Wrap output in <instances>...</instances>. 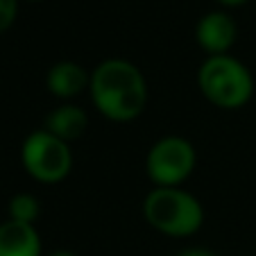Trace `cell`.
Here are the masks:
<instances>
[{"instance_id": "obj_1", "label": "cell", "mask_w": 256, "mask_h": 256, "mask_svg": "<svg viewBox=\"0 0 256 256\" xmlns=\"http://www.w3.org/2000/svg\"><path fill=\"white\" fill-rule=\"evenodd\" d=\"M91 98L102 116L125 122L145 109L148 84L134 64L125 59H106L91 75Z\"/></svg>"}, {"instance_id": "obj_2", "label": "cell", "mask_w": 256, "mask_h": 256, "mask_svg": "<svg viewBox=\"0 0 256 256\" xmlns=\"http://www.w3.org/2000/svg\"><path fill=\"white\" fill-rule=\"evenodd\" d=\"M145 220L168 236H190L202 227L204 211L190 193L179 186H156L143 204Z\"/></svg>"}, {"instance_id": "obj_3", "label": "cell", "mask_w": 256, "mask_h": 256, "mask_svg": "<svg viewBox=\"0 0 256 256\" xmlns=\"http://www.w3.org/2000/svg\"><path fill=\"white\" fill-rule=\"evenodd\" d=\"M200 91L208 102L222 109H238L252 98L254 82L238 59L227 54H213L202 64L198 75Z\"/></svg>"}, {"instance_id": "obj_4", "label": "cell", "mask_w": 256, "mask_h": 256, "mask_svg": "<svg viewBox=\"0 0 256 256\" xmlns=\"http://www.w3.org/2000/svg\"><path fill=\"white\" fill-rule=\"evenodd\" d=\"M23 166L36 182L57 184L72 168L70 148L48 130L34 132L23 143Z\"/></svg>"}, {"instance_id": "obj_5", "label": "cell", "mask_w": 256, "mask_h": 256, "mask_svg": "<svg viewBox=\"0 0 256 256\" xmlns=\"http://www.w3.org/2000/svg\"><path fill=\"white\" fill-rule=\"evenodd\" d=\"M145 166L156 186H179L193 172L195 150L182 136H166L152 145Z\"/></svg>"}, {"instance_id": "obj_6", "label": "cell", "mask_w": 256, "mask_h": 256, "mask_svg": "<svg viewBox=\"0 0 256 256\" xmlns=\"http://www.w3.org/2000/svg\"><path fill=\"white\" fill-rule=\"evenodd\" d=\"M236 41V23L222 12H211L198 25V44L206 52L224 54Z\"/></svg>"}, {"instance_id": "obj_7", "label": "cell", "mask_w": 256, "mask_h": 256, "mask_svg": "<svg viewBox=\"0 0 256 256\" xmlns=\"http://www.w3.org/2000/svg\"><path fill=\"white\" fill-rule=\"evenodd\" d=\"M41 238L34 224L7 220L0 224V256H39Z\"/></svg>"}, {"instance_id": "obj_8", "label": "cell", "mask_w": 256, "mask_h": 256, "mask_svg": "<svg viewBox=\"0 0 256 256\" xmlns=\"http://www.w3.org/2000/svg\"><path fill=\"white\" fill-rule=\"evenodd\" d=\"M91 82L80 64L72 62H62L54 64L48 72V88L52 96L57 98H72L80 96V93L86 88V84Z\"/></svg>"}, {"instance_id": "obj_9", "label": "cell", "mask_w": 256, "mask_h": 256, "mask_svg": "<svg viewBox=\"0 0 256 256\" xmlns=\"http://www.w3.org/2000/svg\"><path fill=\"white\" fill-rule=\"evenodd\" d=\"M88 125V118L86 114L80 109V106H72V104H64L59 109H54L52 114L48 116L46 120V127H48L50 134H54L57 138L62 140H75L84 134Z\"/></svg>"}, {"instance_id": "obj_10", "label": "cell", "mask_w": 256, "mask_h": 256, "mask_svg": "<svg viewBox=\"0 0 256 256\" xmlns=\"http://www.w3.org/2000/svg\"><path fill=\"white\" fill-rule=\"evenodd\" d=\"M39 202L28 193H20L16 198H12L10 202V220L16 222H25V224H34V220L39 218Z\"/></svg>"}, {"instance_id": "obj_11", "label": "cell", "mask_w": 256, "mask_h": 256, "mask_svg": "<svg viewBox=\"0 0 256 256\" xmlns=\"http://www.w3.org/2000/svg\"><path fill=\"white\" fill-rule=\"evenodd\" d=\"M18 0H0V32H5L16 18Z\"/></svg>"}, {"instance_id": "obj_12", "label": "cell", "mask_w": 256, "mask_h": 256, "mask_svg": "<svg viewBox=\"0 0 256 256\" xmlns=\"http://www.w3.org/2000/svg\"><path fill=\"white\" fill-rule=\"evenodd\" d=\"M179 256H216V254H211L206 250H188V252H182Z\"/></svg>"}, {"instance_id": "obj_13", "label": "cell", "mask_w": 256, "mask_h": 256, "mask_svg": "<svg viewBox=\"0 0 256 256\" xmlns=\"http://www.w3.org/2000/svg\"><path fill=\"white\" fill-rule=\"evenodd\" d=\"M220 2H224V5H242L247 0H220Z\"/></svg>"}, {"instance_id": "obj_14", "label": "cell", "mask_w": 256, "mask_h": 256, "mask_svg": "<svg viewBox=\"0 0 256 256\" xmlns=\"http://www.w3.org/2000/svg\"><path fill=\"white\" fill-rule=\"evenodd\" d=\"M50 256H75L72 252H66V250H62V252H54V254H50Z\"/></svg>"}, {"instance_id": "obj_15", "label": "cell", "mask_w": 256, "mask_h": 256, "mask_svg": "<svg viewBox=\"0 0 256 256\" xmlns=\"http://www.w3.org/2000/svg\"><path fill=\"white\" fill-rule=\"evenodd\" d=\"M32 2H39V0H32Z\"/></svg>"}]
</instances>
